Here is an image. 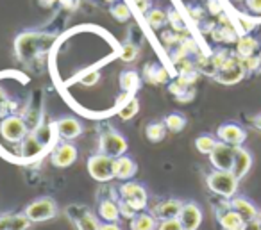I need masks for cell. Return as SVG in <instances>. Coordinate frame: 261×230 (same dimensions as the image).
Returning <instances> with one entry per match:
<instances>
[{"mask_svg":"<svg viewBox=\"0 0 261 230\" xmlns=\"http://www.w3.org/2000/svg\"><path fill=\"white\" fill-rule=\"evenodd\" d=\"M56 36L54 34H43L36 33V31H27L16 36L15 40V52L16 58L22 63H31L41 54L48 50L52 43H54Z\"/></svg>","mask_w":261,"mask_h":230,"instance_id":"cell-1","label":"cell"},{"mask_svg":"<svg viewBox=\"0 0 261 230\" xmlns=\"http://www.w3.org/2000/svg\"><path fill=\"white\" fill-rule=\"evenodd\" d=\"M206 184L210 187L211 193H215L217 196L231 200L238 191L240 180L234 177L232 171H224V169H213L210 175L206 177Z\"/></svg>","mask_w":261,"mask_h":230,"instance_id":"cell-2","label":"cell"},{"mask_svg":"<svg viewBox=\"0 0 261 230\" xmlns=\"http://www.w3.org/2000/svg\"><path fill=\"white\" fill-rule=\"evenodd\" d=\"M118 194L122 200H125L130 207L136 212H142L149 204V194H147L145 186H142L140 182H133V180H123V184H120Z\"/></svg>","mask_w":261,"mask_h":230,"instance_id":"cell-3","label":"cell"},{"mask_svg":"<svg viewBox=\"0 0 261 230\" xmlns=\"http://www.w3.org/2000/svg\"><path fill=\"white\" fill-rule=\"evenodd\" d=\"M127 139L118 132V130L111 129V127H106L100 132L98 137V148H100L102 154L109 155V157H120L127 152Z\"/></svg>","mask_w":261,"mask_h":230,"instance_id":"cell-4","label":"cell"},{"mask_svg":"<svg viewBox=\"0 0 261 230\" xmlns=\"http://www.w3.org/2000/svg\"><path fill=\"white\" fill-rule=\"evenodd\" d=\"M88 171L97 182H109L115 179V157H109L102 152L91 155L88 159Z\"/></svg>","mask_w":261,"mask_h":230,"instance_id":"cell-5","label":"cell"},{"mask_svg":"<svg viewBox=\"0 0 261 230\" xmlns=\"http://www.w3.org/2000/svg\"><path fill=\"white\" fill-rule=\"evenodd\" d=\"M23 214L33 223L48 221V219L56 218V214H58V204H56V200H52L50 196L38 198V200L31 202V204L27 205Z\"/></svg>","mask_w":261,"mask_h":230,"instance_id":"cell-6","label":"cell"},{"mask_svg":"<svg viewBox=\"0 0 261 230\" xmlns=\"http://www.w3.org/2000/svg\"><path fill=\"white\" fill-rule=\"evenodd\" d=\"M27 134H29V125L22 116L11 114L0 122V136L9 143H22Z\"/></svg>","mask_w":261,"mask_h":230,"instance_id":"cell-7","label":"cell"},{"mask_svg":"<svg viewBox=\"0 0 261 230\" xmlns=\"http://www.w3.org/2000/svg\"><path fill=\"white\" fill-rule=\"evenodd\" d=\"M247 75L245 68L242 65V59L236 54H232L229 58V61L218 70V73L215 75V80L218 84H224V86H232V84H238L240 80H243Z\"/></svg>","mask_w":261,"mask_h":230,"instance_id":"cell-8","label":"cell"},{"mask_svg":"<svg viewBox=\"0 0 261 230\" xmlns=\"http://www.w3.org/2000/svg\"><path fill=\"white\" fill-rule=\"evenodd\" d=\"M234 152H236V147H231V145L218 141V145L213 148V152L210 154V162L213 164L215 169L231 171L232 162H234Z\"/></svg>","mask_w":261,"mask_h":230,"instance_id":"cell-9","label":"cell"},{"mask_svg":"<svg viewBox=\"0 0 261 230\" xmlns=\"http://www.w3.org/2000/svg\"><path fill=\"white\" fill-rule=\"evenodd\" d=\"M217 137H218V141L231 145V147H243V143H245V139H247V130L243 129L242 125H238V123L229 122L218 127Z\"/></svg>","mask_w":261,"mask_h":230,"instance_id":"cell-10","label":"cell"},{"mask_svg":"<svg viewBox=\"0 0 261 230\" xmlns=\"http://www.w3.org/2000/svg\"><path fill=\"white\" fill-rule=\"evenodd\" d=\"M179 221L182 225V230H199L202 223V209L195 202H186L182 204V209L179 212Z\"/></svg>","mask_w":261,"mask_h":230,"instance_id":"cell-11","label":"cell"},{"mask_svg":"<svg viewBox=\"0 0 261 230\" xmlns=\"http://www.w3.org/2000/svg\"><path fill=\"white\" fill-rule=\"evenodd\" d=\"M77 161V148L75 145L68 143H61L54 148L50 155V162L56 166V168H68L73 162Z\"/></svg>","mask_w":261,"mask_h":230,"instance_id":"cell-12","label":"cell"},{"mask_svg":"<svg viewBox=\"0 0 261 230\" xmlns=\"http://www.w3.org/2000/svg\"><path fill=\"white\" fill-rule=\"evenodd\" d=\"M54 127H56V130H58V134L65 141L75 139V137H79L84 130L83 123H81L77 118H73V116H63V118H59L58 122L54 123Z\"/></svg>","mask_w":261,"mask_h":230,"instance_id":"cell-13","label":"cell"},{"mask_svg":"<svg viewBox=\"0 0 261 230\" xmlns=\"http://www.w3.org/2000/svg\"><path fill=\"white\" fill-rule=\"evenodd\" d=\"M181 209H182L181 200H177V198H167V200H161L160 204L154 205V209H152L150 214H152L158 221H163V219L179 218Z\"/></svg>","mask_w":261,"mask_h":230,"instance_id":"cell-14","label":"cell"},{"mask_svg":"<svg viewBox=\"0 0 261 230\" xmlns=\"http://www.w3.org/2000/svg\"><path fill=\"white\" fill-rule=\"evenodd\" d=\"M252 154H250L247 148L243 147H236V152H234V162H232V169L231 171L234 173V177L238 180H243L247 177V173L250 171L252 168Z\"/></svg>","mask_w":261,"mask_h":230,"instance_id":"cell-15","label":"cell"},{"mask_svg":"<svg viewBox=\"0 0 261 230\" xmlns=\"http://www.w3.org/2000/svg\"><path fill=\"white\" fill-rule=\"evenodd\" d=\"M229 204H231V209H234V211L238 212V214L242 216L245 221H250V219L259 218V212L261 211L252 204V202L249 200V198L236 196V194H234V196L229 200Z\"/></svg>","mask_w":261,"mask_h":230,"instance_id":"cell-16","label":"cell"},{"mask_svg":"<svg viewBox=\"0 0 261 230\" xmlns=\"http://www.w3.org/2000/svg\"><path fill=\"white\" fill-rule=\"evenodd\" d=\"M138 171L136 161L129 155H120L115 159V179L118 180H130Z\"/></svg>","mask_w":261,"mask_h":230,"instance_id":"cell-17","label":"cell"},{"mask_svg":"<svg viewBox=\"0 0 261 230\" xmlns=\"http://www.w3.org/2000/svg\"><path fill=\"white\" fill-rule=\"evenodd\" d=\"M217 219H218V223H220L222 230H243V226H245V223H247L245 219L231 207L217 212Z\"/></svg>","mask_w":261,"mask_h":230,"instance_id":"cell-18","label":"cell"},{"mask_svg":"<svg viewBox=\"0 0 261 230\" xmlns=\"http://www.w3.org/2000/svg\"><path fill=\"white\" fill-rule=\"evenodd\" d=\"M140 111V100L135 95L123 93L120 97V109H118V116L122 120H133Z\"/></svg>","mask_w":261,"mask_h":230,"instance_id":"cell-19","label":"cell"},{"mask_svg":"<svg viewBox=\"0 0 261 230\" xmlns=\"http://www.w3.org/2000/svg\"><path fill=\"white\" fill-rule=\"evenodd\" d=\"M259 47H261L259 40L245 34V36L236 40V55H238V58H250V55H256V52L259 50Z\"/></svg>","mask_w":261,"mask_h":230,"instance_id":"cell-20","label":"cell"},{"mask_svg":"<svg viewBox=\"0 0 261 230\" xmlns=\"http://www.w3.org/2000/svg\"><path fill=\"white\" fill-rule=\"evenodd\" d=\"M45 143L36 136V134H27L22 141V155L25 159H34L43 152Z\"/></svg>","mask_w":261,"mask_h":230,"instance_id":"cell-21","label":"cell"},{"mask_svg":"<svg viewBox=\"0 0 261 230\" xmlns=\"http://www.w3.org/2000/svg\"><path fill=\"white\" fill-rule=\"evenodd\" d=\"M98 216L104 221H118L120 219V209H118V202L113 200V198H104L98 204Z\"/></svg>","mask_w":261,"mask_h":230,"instance_id":"cell-22","label":"cell"},{"mask_svg":"<svg viewBox=\"0 0 261 230\" xmlns=\"http://www.w3.org/2000/svg\"><path fill=\"white\" fill-rule=\"evenodd\" d=\"M120 88H122L123 93L135 95L140 88V75L135 70H125V72L120 73Z\"/></svg>","mask_w":261,"mask_h":230,"instance_id":"cell-23","label":"cell"},{"mask_svg":"<svg viewBox=\"0 0 261 230\" xmlns=\"http://www.w3.org/2000/svg\"><path fill=\"white\" fill-rule=\"evenodd\" d=\"M158 228V219L152 214L147 212H138L135 218L130 219V230H156Z\"/></svg>","mask_w":261,"mask_h":230,"instance_id":"cell-24","label":"cell"},{"mask_svg":"<svg viewBox=\"0 0 261 230\" xmlns=\"http://www.w3.org/2000/svg\"><path fill=\"white\" fill-rule=\"evenodd\" d=\"M145 80H149L150 84H167L170 80L168 72L165 68H161L160 65H147L145 72H143Z\"/></svg>","mask_w":261,"mask_h":230,"instance_id":"cell-25","label":"cell"},{"mask_svg":"<svg viewBox=\"0 0 261 230\" xmlns=\"http://www.w3.org/2000/svg\"><path fill=\"white\" fill-rule=\"evenodd\" d=\"M145 136L150 143H160V141H163L165 136H167V125H165V122H150L149 125L145 127Z\"/></svg>","mask_w":261,"mask_h":230,"instance_id":"cell-26","label":"cell"},{"mask_svg":"<svg viewBox=\"0 0 261 230\" xmlns=\"http://www.w3.org/2000/svg\"><path fill=\"white\" fill-rule=\"evenodd\" d=\"M145 20L152 29H161V27L167 23L168 20V13H165L163 9L158 8H150L149 11L145 13Z\"/></svg>","mask_w":261,"mask_h":230,"instance_id":"cell-27","label":"cell"},{"mask_svg":"<svg viewBox=\"0 0 261 230\" xmlns=\"http://www.w3.org/2000/svg\"><path fill=\"white\" fill-rule=\"evenodd\" d=\"M217 145H218V137L211 136V134H200L195 139V148L204 155H210Z\"/></svg>","mask_w":261,"mask_h":230,"instance_id":"cell-28","label":"cell"},{"mask_svg":"<svg viewBox=\"0 0 261 230\" xmlns=\"http://www.w3.org/2000/svg\"><path fill=\"white\" fill-rule=\"evenodd\" d=\"M73 221H75L77 230H100L98 219L95 218V216L91 214L90 211L83 212V214H81L77 219H73Z\"/></svg>","mask_w":261,"mask_h":230,"instance_id":"cell-29","label":"cell"},{"mask_svg":"<svg viewBox=\"0 0 261 230\" xmlns=\"http://www.w3.org/2000/svg\"><path fill=\"white\" fill-rule=\"evenodd\" d=\"M163 122H165V125H167V130H170V132H174V134L181 132L186 127V118L182 114H179V112H170L168 116H165Z\"/></svg>","mask_w":261,"mask_h":230,"instance_id":"cell-30","label":"cell"},{"mask_svg":"<svg viewBox=\"0 0 261 230\" xmlns=\"http://www.w3.org/2000/svg\"><path fill=\"white\" fill-rule=\"evenodd\" d=\"M138 54H140L138 45L127 41V43H123L122 50H120V59H122L123 63H133V61H136Z\"/></svg>","mask_w":261,"mask_h":230,"instance_id":"cell-31","label":"cell"},{"mask_svg":"<svg viewBox=\"0 0 261 230\" xmlns=\"http://www.w3.org/2000/svg\"><path fill=\"white\" fill-rule=\"evenodd\" d=\"M31 219L25 214H11L9 219V230H29L31 228Z\"/></svg>","mask_w":261,"mask_h":230,"instance_id":"cell-32","label":"cell"},{"mask_svg":"<svg viewBox=\"0 0 261 230\" xmlns=\"http://www.w3.org/2000/svg\"><path fill=\"white\" fill-rule=\"evenodd\" d=\"M242 59V65L245 68L247 73H257L261 72V58L259 55H250V58H240Z\"/></svg>","mask_w":261,"mask_h":230,"instance_id":"cell-33","label":"cell"},{"mask_svg":"<svg viewBox=\"0 0 261 230\" xmlns=\"http://www.w3.org/2000/svg\"><path fill=\"white\" fill-rule=\"evenodd\" d=\"M111 16L118 22H127L130 18V11L125 4H115L111 8Z\"/></svg>","mask_w":261,"mask_h":230,"instance_id":"cell-34","label":"cell"},{"mask_svg":"<svg viewBox=\"0 0 261 230\" xmlns=\"http://www.w3.org/2000/svg\"><path fill=\"white\" fill-rule=\"evenodd\" d=\"M231 52L225 50V48H218V50H215L213 54H211V61L215 63V66H217L218 70L222 68V66L225 65V63L229 61V58H231Z\"/></svg>","mask_w":261,"mask_h":230,"instance_id":"cell-35","label":"cell"},{"mask_svg":"<svg viewBox=\"0 0 261 230\" xmlns=\"http://www.w3.org/2000/svg\"><path fill=\"white\" fill-rule=\"evenodd\" d=\"M158 230H182V225L179 218H170L158 223Z\"/></svg>","mask_w":261,"mask_h":230,"instance_id":"cell-36","label":"cell"},{"mask_svg":"<svg viewBox=\"0 0 261 230\" xmlns=\"http://www.w3.org/2000/svg\"><path fill=\"white\" fill-rule=\"evenodd\" d=\"M118 209H120V216H122V218H125V219H133L136 214H138V212L130 207L125 200H122V198L118 200Z\"/></svg>","mask_w":261,"mask_h":230,"instance_id":"cell-37","label":"cell"},{"mask_svg":"<svg viewBox=\"0 0 261 230\" xmlns=\"http://www.w3.org/2000/svg\"><path fill=\"white\" fill-rule=\"evenodd\" d=\"M100 80V73L98 72H88L86 75L81 77V84L83 86H95Z\"/></svg>","mask_w":261,"mask_h":230,"instance_id":"cell-38","label":"cell"},{"mask_svg":"<svg viewBox=\"0 0 261 230\" xmlns=\"http://www.w3.org/2000/svg\"><path fill=\"white\" fill-rule=\"evenodd\" d=\"M168 20H170L172 27H174L175 31H182V29H185V25H182L181 16H179L175 11H170V13H168Z\"/></svg>","mask_w":261,"mask_h":230,"instance_id":"cell-39","label":"cell"},{"mask_svg":"<svg viewBox=\"0 0 261 230\" xmlns=\"http://www.w3.org/2000/svg\"><path fill=\"white\" fill-rule=\"evenodd\" d=\"M247 9L250 13H256V15H261V0H245Z\"/></svg>","mask_w":261,"mask_h":230,"instance_id":"cell-40","label":"cell"},{"mask_svg":"<svg viewBox=\"0 0 261 230\" xmlns=\"http://www.w3.org/2000/svg\"><path fill=\"white\" fill-rule=\"evenodd\" d=\"M243 230H261L259 218L250 219V221H247V223H245V226H243Z\"/></svg>","mask_w":261,"mask_h":230,"instance_id":"cell-41","label":"cell"},{"mask_svg":"<svg viewBox=\"0 0 261 230\" xmlns=\"http://www.w3.org/2000/svg\"><path fill=\"white\" fill-rule=\"evenodd\" d=\"M8 105H11V102H9L8 95L4 93V90L0 88V111H4V107H8Z\"/></svg>","mask_w":261,"mask_h":230,"instance_id":"cell-42","label":"cell"},{"mask_svg":"<svg viewBox=\"0 0 261 230\" xmlns=\"http://www.w3.org/2000/svg\"><path fill=\"white\" fill-rule=\"evenodd\" d=\"M100 230H122V226L118 225V223H111V221H104L100 225Z\"/></svg>","mask_w":261,"mask_h":230,"instance_id":"cell-43","label":"cell"},{"mask_svg":"<svg viewBox=\"0 0 261 230\" xmlns=\"http://www.w3.org/2000/svg\"><path fill=\"white\" fill-rule=\"evenodd\" d=\"M9 219H11V214L0 216V230H9Z\"/></svg>","mask_w":261,"mask_h":230,"instance_id":"cell-44","label":"cell"},{"mask_svg":"<svg viewBox=\"0 0 261 230\" xmlns=\"http://www.w3.org/2000/svg\"><path fill=\"white\" fill-rule=\"evenodd\" d=\"M250 123H252V125L261 132V112H259V114H256V116H252V118H250Z\"/></svg>","mask_w":261,"mask_h":230,"instance_id":"cell-45","label":"cell"},{"mask_svg":"<svg viewBox=\"0 0 261 230\" xmlns=\"http://www.w3.org/2000/svg\"><path fill=\"white\" fill-rule=\"evenodd\" d=\"M207 2H210V11L213 13V15H218V13H220V8H218L217 6V2H215V0H207Z\"/></svg>","mask_w":261,"mask_h":230,"instance_id":"cell-46","label":"cell"},{"mask_svg":"<svg viewBox=\"0 0 261 230\" xmlns=\"http://www.w3.org/2000/svg\"><path fill=\"white\" fill-rule=\"evenodd\" d=\"M234 2H243V0H234Z\"/></svg>","mask_w":261,"mask_h":230,"instance_id":"cell-47","label":"cell"},{"mask_svg":"<svg viewBox=\"0 0 261 230\" xmlns=\"http://www.w3.org/2000/svg\"><path fill=\"white\" fill-rule=\"evenodd\" d=\"M259 223H261V212H259Z\"/></svg>","mask_w":261,"mask_h":230,"instance_id":"cell-48","label":"cell"},{"mask_svg":"<svg viewBox=\"0 0 261 230\" xmlns=\"http://www.w3.org/2000/svg\"><path fill=\"white\" fill-rule=\"evenodd\" d=\"M259 58H261V54H259Z\"/></svg>","mask_w":261,"mask_h":230,"instance_id":"cell-49","label":"cell"},{"mask_svg":"<svg viewBox=\"0 0 261 230\" xmlns=\"http://www.w3.org/2000/svg\"><path fill=\"white\" fill-rule=\"evenodd\" d=\"M135 2H136V0H135Z\"/></svg>","mask_w":261,"mask_h":230,"instance_id":"cell-50","label":"cell"}]
</instances>
